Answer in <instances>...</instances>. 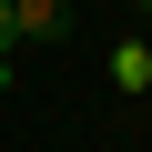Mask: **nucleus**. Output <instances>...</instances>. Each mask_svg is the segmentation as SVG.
Instances as JSON below:
<instances>
[{"instance_id": "obj_2", "label": "nucleus", "mask_w": 152, "mask_h": 152, "mask_svg": "<svg viewBox=\"0 0 152 152\" xmlns=\"http://www.w3.org/2000/svg\"><path fill=\"white\" fill-rule=\"evenodd\" d=\"M0 91H10V51H0Z\"/></svg>"}, {"instance_id": "obj_3", "label": "nucleus", "mask_w": 152, "mask_h": 152, "mask_svg": "<svg viewBox=\"0 0 152 152\" xmlns=\"http://www.w3.org/2000/svg\"><path fill=\"white\" fill-rule=\"evenodd\" d=\"M132 10H152V0H132Z\"/></svg>"}, {"instance_id": "obj_1", "label": "nucleus", "mask_w": 152, "mask_h": 152, "mask_svg": "<svg viewBox=\"0 0 152 152\" xmlns=\"http://www.w3.org/2000/svg\"><path fill=\"white\" fill-rule=\"evenodd\" d=\"M10 41H20V0H0V51H10Z\"/></svg>"}]
</instances>
